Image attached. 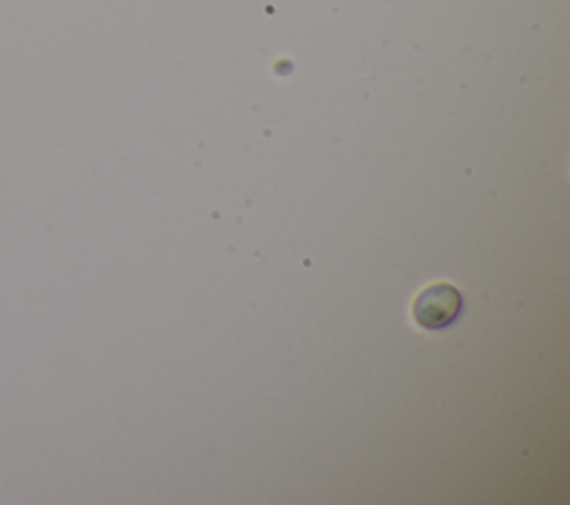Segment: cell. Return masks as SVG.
I'll return each mask as SVG.
<instances>
[{
    "label": "cell",
    "instance_id": "6da1fadb",
    "mask_svg": "<svg viewBox=\"0 0 570 505\" xmlns=\"http://www.w3.org/2000/svg\"><path fill=\"white\" fill-rule=\"evenodd\" d=\"M461 291L450 283H434L425 287L412 305L414 320L425 329H439L450 325L461 311Z\"/></svg>",
    "mask_w": 570,
    "mask_h": 505
}]
</instances>
